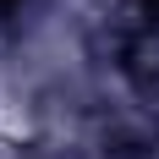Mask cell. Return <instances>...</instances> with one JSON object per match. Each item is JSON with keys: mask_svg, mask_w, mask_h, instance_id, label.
<instances>
[{"mask_svg": "<svg viewBox=\"0 0 159 159\" xmlns=\"http://www.w3.org/2000/svg\"><path fill=\"white\" fill-rule=\"evenodd\" d=\"M137 11H143L148 22H159V0H137Z\"/></svg>", "mask_w": 159, "mask_h": 159, "instance_id": "6da1fadb", "label": "cell"}, {"mask_svg": "<svg viewBox=\"0 0 159 159\" xmlns=\"http://www.w3.org/2000/svg\"><path fill=\"white\" fill-rule=\"evenodd\" d=\"M11 6H22V0H0V11H11Z\"/></svg>", "mask_w": 159, "mask_h": 159, "instance_id": "7a4b0ae2", "label": "cell"}]
</instances>
